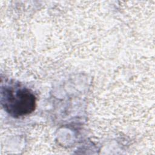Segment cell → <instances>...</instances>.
Here are the masks:
<instances>
[{
  "mask_svg": "<svg viewBox=\"0 0 155 155\" xmlns=\"http://www.w3.org/2000/svg\"><path fill=\"white\" fill-rule=\"evenodd\" d=\"M1 96L4 108L14 116L26 115L35 110V96L27 89H5Z\"/></svg>",
  "mask_w": 155,
  "mask_h": 155,
  "instance_id": "6da1fadb",
  "label": "cell"
}]
</instances>
